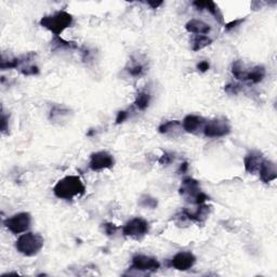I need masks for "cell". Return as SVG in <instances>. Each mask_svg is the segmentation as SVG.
<instances>
[{
	"label": "cell",
	"instance_id": "cell-23",
	"mask_svg": "<svg viewBox=\"0 0 277 277\" xmlns=\"http://www.w3.org/2000/svg\"><path fill=\"white\" fill-rule=\"evenodd\" d=\"M150 102V95L147 92H139L135 96L134 100V105L137 106V109L140 111H145L149 105Z\"/></svg>",
	"mask_w": 277,
	"mask_h": 277
},
{
	"label": "cell",
	"instance_id": "cell-3",
	"mask_svg": "<svg viewBox=\"0 0 277 277\" xmlns=\"http://www.w3.org/2000/svg\"><path fill=\"white\" fill-rule=\"evenodd\" d=\"M43 238L36 233L27 232L18 238L16 242L17 250L25 257H34L39 254L43 247Z\"/></svg>",
	"mask_w": 277,
	"mask_h": 277
},
{
	"label": "cell",
	"instance_id": "cell-14",
	"mask_svg": "<svg viewBox=\"0 0 277 277\" xmlns=\"http://www.w3.org/2000/svg\"><path fill=\"white\" fill-rule=\"evenodd\" d=\"M260 174V179L262 182L264 183H270L274 180L277 179V167L276 164L271 162V160H266L264 159L263 163H262L261 167L259 169Z\"/></svg>",
	"mask_w": 277,
	"mask_h": 277
},
{
	"label": "cell",
	"instance_id": "cell-32",
	"mask_svg": "<svg viewBox=\"0 0 277 277\" xmlns=\"http://www.w3.org/2000/svg\"><path fill=\"white\" fill-rule=\"evenodd\" d=\"M209 67H210V65H209V63L207 61H202L197 64V70L201 71L202 73L207 72L209 70Z\"/></svg>",
	"mask_w": 277,
	"mask_h": 277
},
{
	"label": "cell",
	"instance_id": "cell-30",
	"mask_svg": "<svg viewBox=\"0 0 277 277\" xmlns=\"http://www.w3.org/2000/svg\"><path fill=\"white\" fill-rule=\"evenodd\" d=\"M127 118H128V111H118L117 117H116V124H117V125L123 124L124 121Z\"/></svg>",
	"mask_w": 277,
	"mask_h": 277
},
{
	"label": "cell",
	"instance_id": "cell-24",
	"mask_svg": "<svg viewBox=\"0 0 277 277\" xmlns=\"http://www.w3.org/2000/svg\"><path fill=\"white\" fill-rule=\"evenodd\" d=\"M139 205L142 206L144 208H150V209H155L157 207L158 203H157V199H155L154 197L149 196V195H143L142 197L140 198L139 201Z\"/></svg>",
	"mask_w": 277,
	"mask_h": 277
},
{
	"label": "cell",
	"instance_id": "cell-15",
	"mask_svg": "<svg viewBox=\"0 0 277 277\" xmlns=\"http://www.w3.org/2000/svg\"><path fill=\"white\" fill-rule=\"evenodd\" d=\"M193 6L196 7V9L198 11H203V10H207L211 16L216 18V20L223 24L224 21H223V16L220 11V9L217 6L216 2L213 1H194Z\"/></svg>",
	"mask_w": 277,
	"mask_h": 277
},
{
	"label": "cell",
	"instance_id": "cell-13",
	"mask_svg": "<svg viewBox=\"0 0 277 277\" xmlns=\"http://www.w3.org/2000/svg\"><path fill=\"white\" fill-rule=\"evenodd\" d=\"M211 207L207 206L205 203H202V205H198V208L195 211H189L187 209H184L182 211V216L184 218L188 219V220L197 222V223H203L206 221V219L208 218L209 213H210Z\"/></svg>",
	"mask_w": 277,
	"mask_h": 277
},
{
	"label": "cell",
	"instance_id": "cell-7",
	"mask_svg": "<svg viewBox=\"0 0 277 277\" xmlns=\"http://www.w3.org/2000/svg\"><path fill=\"white\" fill-rule=\"evenodd\" d=\"M203 132L207 138H222L230 134L231 126L226 119L217 118L207 121Z\"/></svg>",
	"mask_w": 277,
	"mask_h": 277
},
{
	"label": "cell",
	"instance_id": "cell-28",
	"mask_svg": "<svg viewBox=\"0 0 277 277\" xmlns=\"http://www.w3.org/2000/svg\"><path fill=\"white\" fill-rule=\"evenodd\" d=\"M103 230H104V233L108 236H113L114 234H116V232H117L118 230V226L117 225H115L114 223H104L103 224Z\"/></svg>",
	"mask_w": 277,
	"mask_h": 277
},
{
	"label": "cell",
	"instance_id": "cell-10",
	"mask_svg": "<svg viewBox=\"0 0 277 277\" xmlns=\"http://www.w3.org/2000/svg\"><path fill=\"white\" fill-rule=\"evenodd\" d=\"M196 263V257L191 251H181L172 258L171 265L178 271H187Z\"/></svg>",
	"mask_w": 277,
	"mask_h": 277
},
{
	"label": "cell",
	"instance_id": "cell-33",
	"mask_svg": "<svg viewBox=\"0 0 277 277\" xmlns=\"http://www.w3.org/2000/svg\"><path fill=\"white\" fill-rule=\"evenodd\" d=\"M187 170H188V163L185 162V163L181 164V166H180L178 171H179V173H185V172H187Z\"/></svg>",
	"mask_w": 277,
	"mask_h": 277
},
{
	"label": "cell",
	"instance_id": "cell-31",
	"mask_svg": "<svg viewBox=\"0 0 277 277\" xmlns=\"http://www.w3.org/2000/svg\"><path fill=\"white\" fill-rule=\"evenodd\" d=\"M242 22H244V18H240V20H235V21H232L230 23H227V24H225V30L231 31V30H233V28H235L236 26L240 25V24Z\"/></svg>",
	"mask_w": 277,
	"mask_h": 277
},
{
	"label": "cell",
	"instance_id": "cell-6",
	"mask_svg": "<svg viewBox=\"0 0 277 277\" xmlns=\"http://www.w3.org/2000/svg\"><path fill=\"white\" fill-rule=\"evenodd\" d=\"M148 222L142 218H134L126 223L123 227L124 235L133 238V240H141L148 234Z\"/></svg>",
	"mask_w": 277,
	"mask_h": 277
},
{
	"label": "cell",
	"instance_id": "cell-4",
	"mask_svg": "<svg viewBox=\"0 0 277 277\" xmlns=\"http://www.w3.org/2000/svg\"><path fill=\"white\" fill-rule=\"evenodd\" d=\"M180 195H182L189 203H194L196 205L205 203L209 197L205 193L202 192L199 182L193 178H185L182 181V185L179 189Z\"/></svg>",
	"mask_w": 277,
	"mask_h": 277
},
{
	"label": "cell",
	"instance_id": "cell-34",
	"mask_svg": "<svg viewBox=\"0 0 277 277\" xmlns=\"http://www.w3.org/2000/svg\"><path fill=\"white\" fill-rule=\"evenodd\" d=\"M148 6L152 9H157L158 7H160L163 4V1H148L147 2Z\"/></svg>",
	"mask_w": 277,
	"mask_h": 277
},
{
	"label": "cell",
	"instance_id": "cell-19",
	"mask_svg": "<svg viewBox=\"0 0 277 277\" xmlns=\"http://www.w3.org/2000/svg\"><path fill=\"white\" fill-rule=\"evenodd\" d=\"M53 50H75L78 49V45L75 41H67L61 38V36H55L51 41Z\"/></svg>",
	"mask_w": 277,
	"mask_h": 277
},
{
	"label": "cell",
	"instance_id": "cell-11",
	"mask_svg": "<svg viewBox=\"0 0 277 277\" xmlns=\"http://www.w3.org/2000/svg\"><path fill=\"white\" fill-rule=\"evenodd\" d=\"M207 123V120L199 115H187L185 118L183 119L182 128L187 133L192 134H198L199 132H203V127Z\"/></svg>",
	"mask_w": 277,
	"mask_h": 277
},
{
	"label": "cell",
	"instance_id": "cell-1",
	"mask_svg": "<svg viewBox=\"0 0 277 277\" xmlns=\"http://www.w3.org/2000/svg\"><path fill=\"white\" fill-rule=\"evenodd\" d=\"M85 193L86 187L84 182L78 176H66L53 187V194L55 197L64 201H71L74 197L84 195Z\"/></svg>",
	"mask_w": 277,
	"mask_h": 277
},
{
	"label": "cell",
	"instance_id": "cell-29",
	"mask_svg": "<svg viewBox=\"0 0 277 277\" xmlns=\"http://www.w3.org/2000/svg\"><path fill=\"white\" fill-rule=\"evenodd\" d=\"M241 90V86L238 84H228L224 87V91L228 94H237Z\"/></svg>",
	"mask_w": 277,
	"mask_h": 277
},
{
	"label": "cell",
	"instance_id": "cell-18",
	"mask_svg": "<svg viewBox=\"0 0 277 277\" xmlns=\"http://www.w3.org/2000/svg\"><path fill=\"white\" fill-rule=\"evenodd\" d=\"M265 75V67L262 65H257L252 67L250 71H247L245 81H250L252 84H260V82L264 79Z\"/></svg>",
	"mask_w": 277,
	"mask_h": 277
},
{
	"label": "cell",
	"instance_id": "cell-25",
	"mask_svg": "<svg viewBox=\"0 0 277 277\" xmlns=\"http://www.w3.org/2000/svg\"><path fill=\"white\" fill-rule=\"evenodd\" d=\"M128 72L131 76L141 77L144 74V66L140 64V63H133L132 65L128 67Z\"/></svg>",
	"mask_w": 277,
	"mask_h": 277
},
{
	"label": "cell",
	"instance_id": "cell-5",
	"mask_svg": "<svg viewBox=\"0 0 277 277\" xmlns=\"http://www.w3.org/2000/svg\"><path fill=\"white\" fill-rule=\"evenodd\" d=\"M32 223V217L28 212H20L4 220L3 224L13 234L26 233Z\"/></svg>",
	"mask_w": 277,
	"mask_h": 277
},
{
	"label": "cell",
	"instance_id": "cell-16",
	"mask_svg": "<svg viewBox=\"0 0 277 277\" xmlns=\"http://www.w3.org/2000/svg\"><path fill=\"white\" fill-rule=\"evenodd\" d=\"M71 110L63 105H53L49 113V119L55 124H62L70 118Z\"/></svg>",
	"mask_w": 277,
	"mask_h": 277
},
{
	"label": "cell",
	"instance_id": "cell-8",
	"mask_svg": "<svg viewBox=\"0 0 277 277\" xmlns=\"http://www.w3.org/2000/svg\"><path fill=\"white\" fill-rule=\"evenodd\" d=\"M115 165V159L111 155L105 150L91 154L89 168L92 171H101L104 169L113 168Z\"/></svg>",
	"mask_w": 277,
	"mask_h": 277
},
{
	"label": "cell",
	"instance_id": "cell-20",
	"mask_svg": "<svg viewBox=\"0 0 277 277\" xmlns=\"http://www.w3.org/2000/svg\"><path fill=\"white\" fill-rule=\"evenodd\" d=\"M212 43V39L207 35H196L192 40V50L193 51H199L210 46Z\"/></svg>",
	"mask_w": 277,
	"mask_h": 277
},
{
	"label": "cell",
	"instance_id": "cell-12",
	"mask_svg": "<svg viewBox=\"0 0 277 277\" xmlns=\"http://www.w3.org/2000/svg\"><path fill=\"white\" fill-rule=\"evenodd\" d=\"M263 155L258 150H251V152L246 155L244 159L245 169L248 173L256 174L259 172V169L261 167L262 163H263Z\"/></svg>",
	"mask_w": 277,
	"mask_h": 277
},
{
	"label": "cell",
	"instance_id": "cell-27",
	"mask_svg": "<svg viewBox=\"0 0 277 277\" xmlns=\"http://www.w3.org/2000/svg\"><path fill=\"white\" fill-rule=\"evenodd\" d=\"M9 130V116L6 114L3 108L1 109V132L3 134H8Z\"/></svg>",
	"mask_w": 277,
	"mask_h": 277
},
{
	"label": "cell",
	"instance_id": "cell-9",
	"mask_svg": "<svg viewBox=\"0 0 277 277\" xmlns=\"http://www.w3.org/2000/svg\"><path fill=\"white\" fill-rule=\"evenodd\" d=\"M159 267L160 263L156 258L137 255L132 258V264L130 269L140 272H156Z\"/></svg>",
	"mask_w": 277,
	"mask_h": 277
},
{
	"label": "cell",
	"instance_id": "cell-21",
	"mask_svg": "<svg viewBox=\"0 0 277 277\" xmlns=\"http://www.w3.org/2000/svg\"><path fill=\"white\" fill-rule=\"evenodd\" d=\"M179 128H182V124L179 120H169L160 125L158 131L162 134H170L177 131Z\"/></svg>",
	"mask_w": 277,
	"mask_h": 277
},
{
	"label": "cell",
	"instance_id": "cell-26",
	"mask_svg": "<svg viewBox=\"0 0 277 277\" xmlns=\"http://www.w3.org/2000/svg\"><path fill=\"white\" fill-rule=\"evenodd\" d=\"M173 160H174V154L173 153L165 152L163 154V156L159 158V164L163 165V166H168V165L171 164Z\"/></svg>",
	"mask_w": 277,
	"mask_h": 277
},
{
	"label": "cell",
	"instance_id": "cell-17",
	"mask_svg": "<svg viewBox=\"0 0 277 277\" xmlns=\"http://www.w3.org/2000/svg\"><path fill=\"white\" fill-rule=\"evenodd\" d=\"M185 30L188 33L195 34V35H207V34L210 33L211 28L205 22L196 20V18H193V20L188 21L186 23Z\"/></svg>",
	"mask_w": 277,
	"mask_h": 277
},
{
	"label": "cell",
	"instance_id": "cell-22",
	"mask_svg": "<svg viewBox=\"0 0 277 277\" xmlns=\"http://www.w3.org/2000/svg\"><path fill=\"white\" fill-rule=\"evenodd\" d=\"M231 72H232L233 76H234L236 79L245 81V77H246L247 71L245 70L244 64H242L241 61L236 60V61L233 62L232 67H231Z\"/></svg>",
	"mask_w": 277,
	"mask_h": 277
},
{
	"label": "cell",
	"instance_id": "cell-2",
	"mask_svg": "<svg viewBox=\"0 0 277 277\" xmlns=\"http://www.w3.org/2000/svg\"><path fill=\"white\" fill-rule=\"evenodd\" d=\"M74 18L66 11H57L50 16L43 17L40 20V26L51 32L55 36H60L66 28L72 26Z\"/></svg>",
	"mask_w": 277,
	"mask_h": 277
}]
</instances>
